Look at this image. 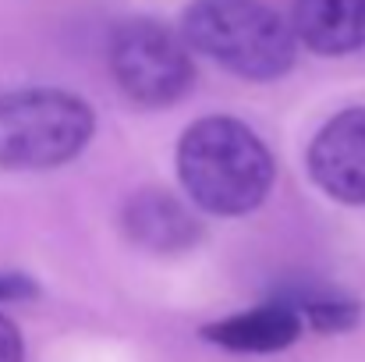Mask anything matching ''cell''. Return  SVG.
I'll return each mask as SVG.
<instances>
[{
	"label": "cell",
	"instance_id": "cell-1",
	"mask_svg": "<svg viewBox=\"0 0 365 362\" xmlns=\"http://www.w3.org/2000/svg\"><path fill=\"white\" fill-rule=\"evenodd\" d=\"M178 178L188 199L213 217H245L273 188L277 164L238 118H202L178 142Z\"/></svg>",
	"mask_w": 365,
	"mask_h": 362
},
{
	"label": "cell",
	"instance_id": "cell-2",
	"mask_svg": "<svg viewBox=\"0 0 365 362\" xmlns=\"http://www.w3.org/2000/svg\"><path fill=\"white\" fill-rule=\"evenodd\" d=\"M181 36L245 82H273L298 57L291 25L262 0H192L181 14Z\"/></svg>",
	"mask_w": 365,
	"mask_h": 362
},
{
	"label": "cell",
	"instance_id": "cell-3",
	"mask_svg": "<svg viewBox=\"0 0 365 362\" xmlns=\"http://www.w3.org/2000/svg\"><path fill=\"white\" fill-rule=\"evenodd\" d=\"M96 131L93 107L64 89H14L0 96V167L50 171L75 160Z\"/></svg>",
	"mask_w": 365,
	"mask_h": 362
},
{
	"label": "cell",
	"instance_id": "cell-4",
	"mask_svg": "<svg viewBox=\"0 0 365 362\" xmlns=\"http://www.w3.org/2000/svg\"><path fill=\"white\" fill-rule=\"evenodd\" d=\"M107 64L124 96L149 111L178 104L195 82L192 46L156 18L118 21L107 43Z\"/></svg>",
	"mask_w": 365,
	"mask_h": 362
},
{
	"label": "cell",
	"instance_id": "cell-5",
	"mask_svg": "<svg viewBox=\"0 0 365 362\" xmlns=\"http://www.w3.org/2000/svg\"><path fill=\"white\" fill-rule=\"evenodd\" d=\"M309 174L334 203L365 206V107H348L316 131Z\"/></svg>",
	"mask_w": 365,
	"mask_h": 362
},
{
	"label": "cell",
	"instance_id": "cell-6",
	"mask_svg": "<svg viewBox=\"0 0 365 362\" xmlns=\"http://www.w3.org/2000/svg\"><path fill=\"white\" fill-rule=\"evenodd\" d=\"M305 331V320L298 316V309L284 298H269L255 309H245L235 316L213 320L202 327V341L224 348V352H238V356H273L291 348Z\"/></svg>",
	"mask_w": 365,
	"mask_h": 362
},
{
	"label": "cell",
	"instance_id": "cell-7",
	"mask_svg": "<svg viewBox=\"0 0 365 362\" xmlns=\"http://www.w3.org/2000/svg\"><path fill=\"white\" fill-rule=\"evenodd\" d=\"M124 235L149 252H185L202 238V224L167 188H142L121 210Z\"/></svg>",
	"mask_w": 365,
	"mask_h": 362
},
{
	"label": "cell",
	"instance_id": "cell-8",
	"mask_svg": "<svg viewBox=\"0 0 365 362\" xmlns=\"http://www.w3.org/2000/svg\"><path fill=\"white\" fill-rule=\"evenodd\" d=\"M291 32L319 57H348L365 46V0H294Z\"/></svg>",
	"mask_w": 365,
	"mask_h": 362
},
{
	"label": "cell",
	"instance_id": "cell-9",
	"mask_svg": "<svg viewBox=\"0 0 365 362\" xmlns=\"http://www.w3.org/2000/svg\"><path fill=\"white\" fill-rule=\"evenodd\" d=\"M277 298L291 302L298 309V316L305 320V327H312L319 334H341V331L359 327V320H362V306L341 291H330V288L298 284L291 291H280Z\"/></svg>",
	"mask_w": 365,
	"mask_h": 362
},
{
	"label": "cell",
	"instance_id": "cell-10",
	"mask_svg": "<svg viewBox=\"0 0 365 362\" xmlns=\"http://www.w3.org/2000/svg\"><path fill=\"white\" fill-rule=\"evenodd\" d=\"M0 362H25V341L4 313H0Z\"/></svg>",
	"mask_w": 365,
	"mask_h": 362
},
{
	"label": "cell",
	"instance_id": "cell-11",
	"mask_svg": "<svg viewBox=\"0 0 365 362\" xmlns=\"http://www.w3.org/2000/svg\"><path fill=\"white\" fill-rule=\"evenodd\" d=\"M32 295H36V281H29L25 273H0V302L32 298Z\"/></svg>",
	"mask_w": 365,
	"mask_h": 362
}]
</instances>
